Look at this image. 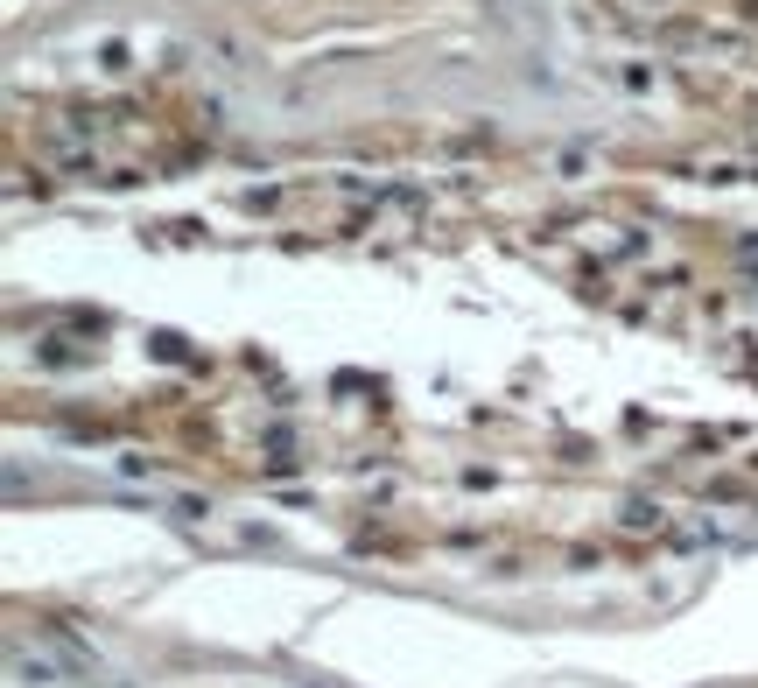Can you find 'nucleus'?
Listing matches in <instances>:
<instances>
[{
  "instance_id": "obj_1",
  "label": "nucleus",
  "mask_w": 758,
  "mask_h": 688,
  "mask_svg": "<svg viewBox=\"0 0 758 688\" xmlns=\"http://www.w3.org/2000/svg\"><path fill=\"white\" fill-rule=\"evenodd\" d=\"M8 674H15L22 688H50V681H57V674H71V667H64V660H50V653H29V646L15 639V646H8Z\"/></svg>"
}]
</instances>
